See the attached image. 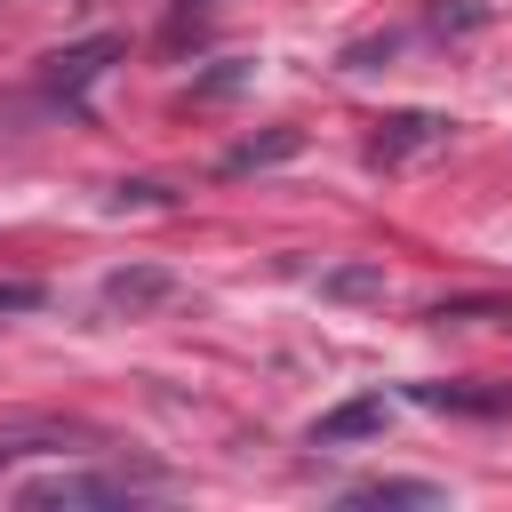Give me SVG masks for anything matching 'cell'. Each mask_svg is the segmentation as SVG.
Listing matches in <instances>:
<instances>
[{
  "mask_svg": "<svg viewBox=\"0 0 512 512\" xmlns=\"http://www.w3.org/2000/svg\"><path fill=\"white\" fill-rule=\"evenodd\" d=\"M168 488L160 464H56L40 480H16V504H136Z\"/></svg>",
  "mask_w": 512,
  "mask_h": 512,
  "instance_id": "1",
  "label": "cell"
},
{
  "mask_svg": "<svg viewBox=\"0 0 512 512\" xmlns=\"http://www.w3.org/2000/svg\"><path fill=\"white\" fill-rule=\"evenodd\" d=\"M120 56H128V40H120V32H88V40L56 48V56H40V96H48L56 112H88V88H96Z\"/></svg>",
  "mask_w": 512,
  "mask_h": 512,
  "instance_id": "2",
  "label": "cell"
},
{
  "mask_svg": "<svg viewBox=\"0 0 512 512\" xmlns=\"http://www.w3.org/2000/svg\"><path fill=\"white\" fill-rule=\"evenodd\" d=\"M448 136H456V120H448V112H384V120L368 128L360 160L392 176V168H408V160H432V152H448Z\"/></svg>",
  "mask_w": 512,
  "mask_h": 512,
  "instance_id": "3",
  "label": "cell"
},
{
  "mask_svg": "<svg viewBox=\"0 0 512 512\" xmlns=\"http://www.w3.org/2000/svg\"><path fill=\"white\" fill-rule=\"evenodd\" d=\"M168 296H176V272H168V264H120V272H104V288H96V304H104V312H128V320L160 312Z\"/></svg>",
  "mask_w": 512,
  "mask_h": 512,
  "instance_id": "4",
  "label": "cell"
},
{
  "mask_svg": "<svg viewBox=\"0 0 512 512\" xmlns=\"http://www.w3.org/2000/svg\"><path fill=\"white\" fill-rule=\"evenodd\" d=\"M392 424V400L384 392H360V400H336L328 416H312V448H344V440H376Z\"/></svg>",
  "mask_w": 512,
  "mask_h": 512,
  "instance_id": "5",
  "label": "cell"
},
{
  "mask_svg": "<svg viewBox=\"0 0 512 512\" xmlns=\"http://www.w3.org/2000/svg\"><path fill=\"white\" fill-rule=\"evenodd\" d=\"M408 400L440 408V416H512V384H480V376H464V384H408Z\"/></svg>",
  "mask_w": 512,
  "mask_h": 512,
  "instance_id": "6",
  "label": "cell"
},
{
  "mask_svg": "<svg viewBox=\"0 0 512 512\" xmlns=\"http://www.w3.org/2000/svg\"><path fill=\"white\" fill-rule=\"evenodd\" d=\"M296 152H304V136H296V128H272V136L232 144V152H224V176H248V168H272V160H296Z\"/></svg>",
  "mask_w": 512,
  "mask_h": 512,
  "instance_id": "7",
  "label": "cell"
},
{
  "mask_svg": "<svg viewBox=\"0 0 512 512\" xmlns=\"http://www.w3.org/2000/svg\"><path fill=\"white\" fill-rule=\"evenodd\" d=\"M448 488L440 480H352L344 504H440Z\"/></svg>",
  "mask_w": 512,
  "mask_h": 512,
  "instance_id": "8",
  "label": "cell"
},
{
  "mask_svg": "<svg viewBox=\"0 0 512 512\" xmlns=\"http://www.w3.org/2000/svg\"><path fill=\"white\" fill-rule=\"evenodd\" d=\"M432 328H464V320H488V328H512V296H448L424 312Z\"/></svg>",
  "mask_w": 512,
  "mask_h": 512,
  "instance_id": "9",
  "label": "cell"
},
{
  "mask_svg": "<svg viewBox=\"0 0 512 512\" xmlns=\"http://www.w3.org/2000/svg\"><path fill=\"white\" fill-rule=\"evenodd\" d=\"M320 296H344V304L384 296V264H328V272H320Z\"/></svg>",
  "mask_w": 512,
  "mask_h": 512,
  "instance_id": "10",
  "label": "cell"
},
{
  "mask_svg": "<svg viewBox=\"0 0 512 512\" xmlns=\"http://www.w3.org/2000/svg\"><path fill=\"white\" fill-rule=\"evenodd\" d=\"M488 16H496V0H432V16H424V24H432L440 40H464V32H480Z\"/></svg>",
  "mask_w": 512,
  "mask_h": 512,
  "instance_id": "11",
  "label": "cell"
},
{
  "mask_svg": "<svg viewBox=\"0 0 512 512\" xmlns=\"http://www.w3.org/2000/svg\"><path fill=\"white\" fill-rule=\"evenodd\" d=\"M248 72H256V64H240V56H224L216 72H200V80H192V104H216V96H232V88H248Z\"/></svg>",
  "mask_w": 512,
  "mask_h": 512,
  "instance_id": "12",
  "label": "cell"
},
{
  "mask_svg": "<svg viewBox=\"0 0 512 512\" xmlns=\"http://www.w3.org/2000/svg\"><path fill=\"white\" fill-rule=\"evenodd\" d=\"M208 16H216V0H176V8H168V48H184Z\"/></svg>",
  "mask_w": 512,
  "mask_h": 512,
  "instance_id": "13",
  "label": "cell"
},
{
  "mask_svg": "<svg viewBox=\"0 0 512 512\" xmlns=\"http://www.w3.org/2000/svg\"><path fill=\"white\" fill-rule=\"evenodd\" d=\"M112 208H176V192H168V184H152V176H136V184H120V192H112Z\"/></svg>",
  "mask_w": 512,
  "mask_h": 512,
  "instance_id": "14",
  "label": "cell"
},
{
  "mask_svg": "<svg viewBox=\"0 0 512 512\" xmlns=\"http://www.w3.org/2000/svg\"><path fill=\"white\" fill-rule=\"evenodd\" d=\"M0 312H40V280H0Z\"/></svg>",
  "mask_w": 512,
  "mask_h": 512,
  "instance_id": "15",
  "label": "cell"
}]
</instances>
